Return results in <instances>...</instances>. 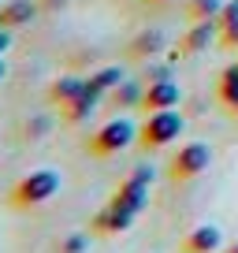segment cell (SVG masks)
<instances>
[{
    "label": "cell",
    "mask_w": 238,
    "mask_h": 253,
    "mask_svg": "<svg viewBox=\"0 0 238 253\" xmlns=\"http://www.w3.org/2000/svg\"><path fill=\"white\" fill-rule=\"evenodd\" d=\"M56 194H60V175L48 171V168H38V171H26L23 179L8 190V205L19 209V212H26V209L45 205V201L56 198Z\"/></svg>",
    "instance_id": "cell-1"
},
{
    "label": "cell",
    "mask_w": 238,
    "mask_h": 253,
    "mask_svg": "<svg viewBox=\"0 0 238 253\" xmlns=\"http://www.w3.org/2000/svg\"><path fill=\"white\" fill-rule=\"evenodd\" d=\"M183 116L179 108H164V112H145L142 126H138V149L142 153H157L164 145H171L175 138L183 134Z\"/></svg>",
    "instance_id": "cell-2"
},
{
    "label": "cell",
    "mask_w": 238,
    "mask_h": 253,
    "mask_svg": "<svg viewBox=\"0 0 238 253\" xmlns=\"http://www.w3.org/2000/svg\"><path fill=\"white\" fill-rule=\"evenodd\" d=\"M138 142V126L127 123V119H108V123L101 126V130H93L86 142V153L89 157H116V153H123L127 145Z\"/></svg>",
    "instance_id": "cell-3"
},
{
    "label": "cell",
    "mask_w": 238,
    "mask_h": 253,
    "mask_svg": "<svg viewBox=\"0 0 238 253\" xmlns=\"http://www.w3.org/2000/svg\"><path fill=\"white\" fill-rule=\"evenodd\" d=\"M208 164H212V149H208L205 142H183L179 153L167 160V179L171 182H190V179H198V175H205Z\"/></svg>",
    "instance_id": "cell-4"
},
{
    "label": "cell",
    "mask_w": 238,
    "mask_h": 253,
    "mask_svg": "<svg viewBox=\"0 0 238 253\" xmlns=\"http://www.w3.org/2000/svg\"><path fill=\"white\" fill-rule=\"evenodd\" d=\"M216 38H220V26H216V19H208V23H190V30L179 38V45H175V60L179 56H198L205 52L208 45H216Z\"/></svg>",
    "instance_id": "cell-5"
},
{
    "label": "cell",
    "mask_w": 238,
    "mask_h": 253,
    "mask_svg": "<svg viewBox=\"0 0 238 253\" xmlns=\"http://www.w3.org/2000/svg\"><path fill=\"white\" fill-rule=\"evenodd\" d=\"M223 250V231L220 223H198L194 231H186L179 253H220Z\"/></svg>",
    "instance_id": "cell-6"
},
{
    "label": "cell",
    "mask_w": 238,
    "mask_h": 253,
    "mask_svg": "<svg viewBox=\"0 0 238 253\" xmlns=\"http://www.w3.org/2000/svg\"><path fill=\"white\" fill-rule=\"evenodd\" d=\"M112 205L127 209V212H142L145 205H149V182L138 179V175H127V179H119L116 194H112Z\"/></svg>",
    "instance_id": "cell-7"
},
{
    "label": "cell",
    "mask_w": 238,
    "mask_h": 253,
    "mask_svg": "<svg viewBox=\"0 0 238 253\" xmlns=\"http://www.w3.org/2000/svg\"><path fill=\"white\" fill-rule=\"evenodd\" d=\"M179 101H183V89L175 86L171 79L145 82V93H142V108H145V112H164V108H175Z\"/></svg>",
    "instance_id": "cell-8"
},
{
    "label": "cell",
    "mask_w": 238,
    "mask_h": 253,
    "mask_svg": "<svg viewBox=\"0 0 238 253\" xmlns=\"http://www.w3.org/2000/svg\"><path fill=\"white\" fill-rule=\"evenodd\" d=\"M130 223H134V212H127V209H119V205L108 201L89 220V227H93V235H123V231H130Z\"/></svg>",
    "instance_id": "cell-9"
},
{
    "label": "cell",
    "mask_w": 238,
    "mask_h": 253,
    "mask_svg": "<svg viewBox=\"0 0 238 253\" xmlns=\"http://www.w3.org/2000/svg\"><path fill=\"white\" fill-rule=\"evenodd\" d=\"M34 15H38L34 0H8V4H0V26H4V30H15V26H26Z\"/></svg>",
    "instance_id": "cell-10"
},
{
    "label": "cell",
    "mask_w": 238,
    "mask_h": 253,
    "mask_svg": "<svg viewBox=\"0 0 238 253\" xmlns=\"http://www.w3.org/2000/svg\"><path fill=\"white\" fill-rule=\"evenodd\" d=\"M82 93H86V82L75 79V75H64V79H56L52 86H48V101L60 104V108H64V104H71L75 97H82Z\"/></svg>",
    "instance_id": "cell-11"
},
{
    "label": "cell",
    "mask_w": 238,
    "mask_h": 253,
    "mask_svg": "<svg viewBox=\"0 0 238 253\" xmlns=\"http://www.w3.org/2000/svg\"><path fill=\"white\" fill-rule=\"evenodd\" d=\"M97 101H101V97H97L93 89H86V93L75 97L71 104H64V108H60V116H64V123H71V126H75V123H86L89 112L97 108Z\"/></svg>",
    "instance_id": "cell-12"
},
{
    "label": "cell",
    "mask_w": 238,
    "mask_h": 253,
    "mask_svg": "<svg viewBox=\"0 0 238 253\" xmlns=\"http://www.w3.org/2000/svg\"><path fill=\"white\" fill-rule=\"evenodd\" d=\"M123 79H127V75H123V67H101V71H93V75L86 79V89H93L97 97H108Z\"/></svg>",
    "instance_id": "cell-13"
},
{
    "label": "cell",
    "mask_w": 238,
    "mask_h": 253,
    "mask_svg": "<svg viewBox=\"0 0 238 253\" xmlns=\"http://www.w3.org/2000/svg\"><path fill=\"white\" fill-rule=\"evenodd\" d=\"M160 48H164V34H160V30H142L134 41H130L127 52L134 56V60H149V56H157Z\"/></svg>",
    "instance_id": "cell-14"
},
{
    "label": "cell",
    "mask_w": 238,
    "mask_h": 253,
    "mask_svg": "<svg viewBox=\"0 0 238 253\" xmlns=\"http://www.w3.org/2000/svg\"><path fill=\"white\" fill-rule=\"evenodd\" d=\"M223 8V0H186V19L190 23H208V19H216Z\"/></svg>",
    "instance_id": "cell-15"
},
{
    "label": "cell",
    "mask_w": 238,
    "mask_h": 253,
    "mask_svg": "<svg viewBox=\"0 0 238 253\" xmlns=\"http://www.w3.org/2000/svg\"><path fill=\"white\" fill-rule=\"evenodd\" d=\"M216 97H220V104H223L227 116H238V79H220Z\"/></svg>",
    "instance_id": "cell-16"
},
{
    "label": "cell",
    "mask_w": 238,
    "mask_h": 253,
    "mask_svg": "<svg viewBox=\"0 0 238 253\" xmlns=\"http://www.w3.org/2000/svg\"><path fill=\"white\" fill-rule=\"evenodd\" d=\"M142 93H145V89H138L134 82H127V79H123L116 89H112V97H116L119 104H142Z\"/></svg>",
    "instance_id": "cell-17"
},
{
    "label": "cell",
    "mask_w": 238,
    "mask_h": 253,
    "mask_svg": "<svg viewBox=\"0 0 238 253\" xmlns=\"http://www.w3.org/2000/svg\"><path fill=\"white\" fill-rule=\"evenodd\" d=\"M238 23V0H223V8H220V15H216V26H235Z\"/></svg>",
    "instance_id": "cell-18"
},
{
    "label": "cell",
    "mask_w": 238,
    "mask_h": 253,
    "mask_svg": "<svg viewBox=\"0 0 238 253\" xmlns=\"http://www.w3.org/2000/svg\"><path fill=\"white\" fill-rule=\"evenodd\" d=\"M60 253H86V235H67V238H60V246H56Z\"/></svg>",
    "instance_id": "cell-19"
},
{
    "label": "cell",
    "mask_w": 238,
    "mask_h": 253,
    "mask_svg": "<svg viewBox=\"0 0 238 253\" xmlns=\"http://www.w3.org/2000/svg\"><path fill=\"white\" fill-rule=\"evenodd\" d=\"M216 48H238V23H235V26H223V30H220Z\"/></svg>",
    "instance_id": "cell-20"
},
{
    "label": "cell",
    "mask_w": 238,
    "mask_h": 253,
    "mask_svg": "<svg viewBox=\"0 0 238 253\" xmlns=\"http://www.w3.org/2000/svg\"><path fill=\"white\" fill-rule=\"evenodd\" d=\"M45 130H48V119L45 116H34L30 123H26V138H45Z\"/></svg>",
    "instance_id": "cell-21"
},
{
    "label": "cell",
    "mask_w": 238,
    "mask_h": 253,
    "mask_svg": "<svg viewBox=\"0 0 238 253\" xmlns=\"http://www.w3.org/2000/svg\"><path fill=\"white\" fill-rule=\"evenodd\" d=\"M8 45H11V30H4V26H0V56L8 52Z\"/></svg>",
    "instance_id": "cell-22"
},
{
    "label": "cell",
    "mask_w": 238,
    "mask_h": 253,
    "mask_svg": "<svg viewBox=\"0 0 238 253\" xmlns=\"http://www.w3.org/2000/svg\"><path fill=\"white\" fill-rule=\"evenodd\" d=\"M167 75H171L167 67H153V71H149V82H160V79H167Z\"/></svg>",
    "instance_id": "cell-23"
},
{
    "label": "cell",
    "mask_w": 238,
    "mask_h": 253,
    "mask_svg": "<svg viewBox=\"0 0 238 253\" xmlns=\"http://www.w3.org/2000/svg\"><path fill=\"white\" fill-rule=\"evenodd\" d=\"M220 253H238V238H235V242H227V246H223Z\"/></svg>",
    "instance_id": "cell-24"
},
{
    "label": "cell",
    "mask_w": 238,
    "mask_h": 253,
    "mask_svg": "<svg viewBox=\"0 0 238 253\" xmlns=\"http://www.w3.org/2000/svg\"><path fill=\"white\" fill-rule=\"evenodd\" d=\"M4 75H8V67H4V56H0V79H4Z\"/></svg>",
    "instance_id": "cell-25"
},
{
    "label": "cell",
    "mask_w": 238,
    "mask_h": 253,
    "mask_svg": "<svg viewBox=\"0 0 238 253\" xmlns=\"http://www.w3.org/2000/svg\"><path fill=\"white\" fill-rule=\"evenodd\" d=\"M142 4H171V0H142Z\"/></svg>",
    "instance_id": "cell-26"
}]
</instances>
